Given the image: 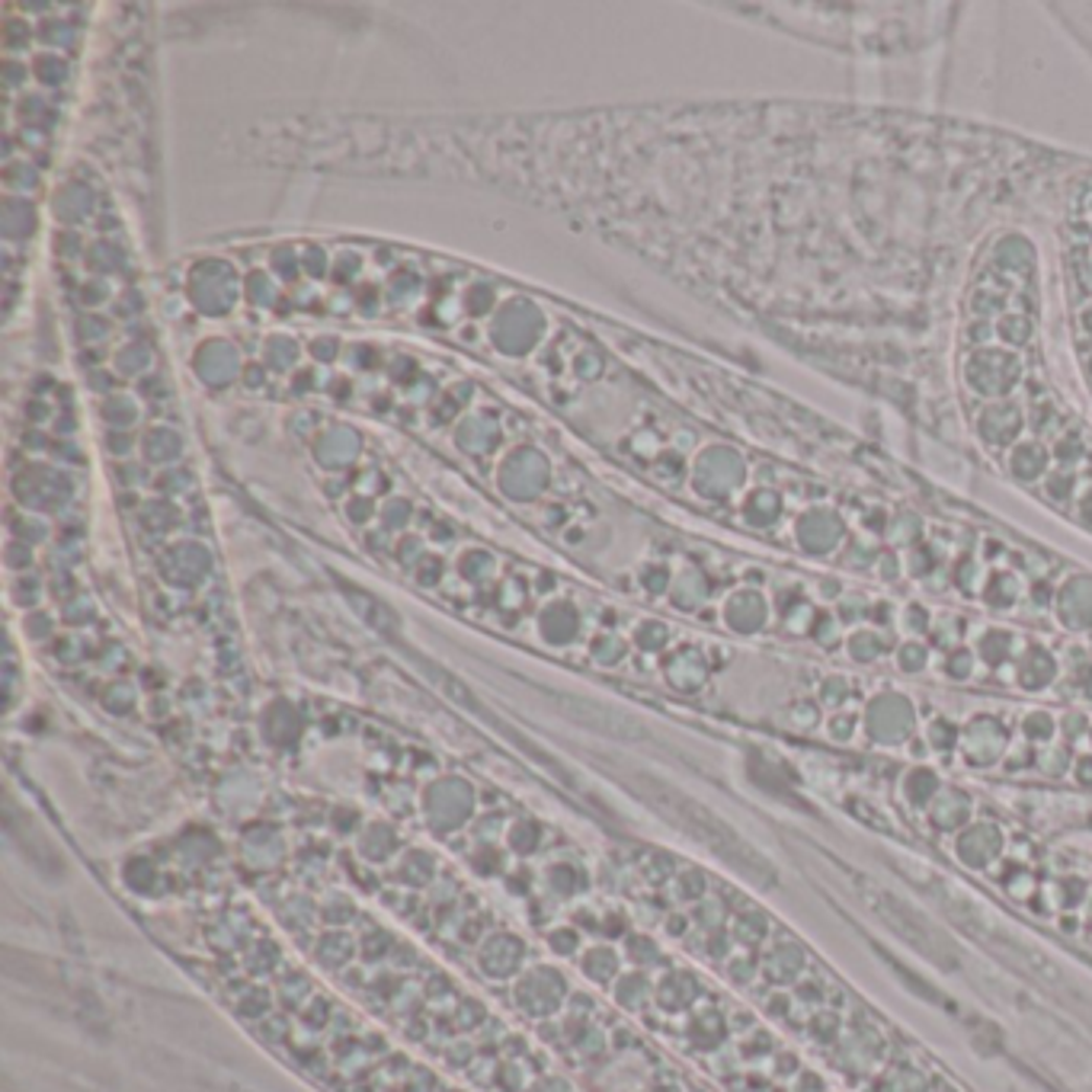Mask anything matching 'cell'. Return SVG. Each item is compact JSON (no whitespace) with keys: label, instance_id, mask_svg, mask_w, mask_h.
I'll list each match as a JSON object with an SVG mask.
<instances>
[{"label":"cell","instance_id":"8fae6325","mask_svg":"<svg viewBox=\"0 0 1092 1092\" xmlns=\"http://www.w3.org/2000/svg\"><path fill=\"white\" fill-rule=\"evenodd\" d=\"M958 741H961V727H955L952 721L939 718V721H932V724H929V747H932L935 753H949V750H955V747H958Z\"/></svg>","mask_w":1092,"mask_h":1092},{"label":"cell","instance_id":"8992f818","mask_svg":"<svg viewBox=\"0 0 1092 1092\" xmlns=\"http://www.w3.org/2000/svg\"><path fill=\"white\" fill-rule=\"evenodd\" d=\"M971 814H974V801L968 792L961 789H946L935 795V801L929 804L926 817L932 823V829H939V834H961V829L971 823Z\"/></svg>","mask_w":1092,"mask_h":1092},{"label":"cell","instance_id":"5bb4252c","mask_svg":"<svg viewBox=\"0 0 1092 1092\" xmlns=\"http://www.w3.org/2000/svg\"><path fill=\"white\" fill-rule=\"evenodd\" d=\"M826 731H829V737H834V741L846 744V741H852V734L859 731V718H856V714H834V718H829Z\"/></svg>","mask_w":1092,"mask_h":1092},{"label":"cell","instance_id":"52a82bcc","mask_svg":"<svg viewBox=\"0 0 1092 1092\" xmlns=\"http://www.w3.org/2000/svg\"><path fill=\"white\" fill-rule=\"evenodd\" d=\"M840 536H843V523L826 509H814V513L801 516V523H798V542L811 554H826L829 548H837Z\"/></svg>","mask_w":1092,"mask_h":1092},{"label":"cell","instance_id":"3957f363","mask_svg":"<svg viewBox=\"0 0 1092 1092\" xmlns=\"http://www.w3.org/2000/svg\"><path fill=\"white\" fill-rule=\"evenodd\" d=\"M913 721L916 718H913L910 699H904L897 692H884V696H874V702L865 708V734L874 744L894 747V744L910 741Z\"/></svg>","mask_w":1092,"mask_h":1092},{"label":"cell","instance_id":"9a60e30c","mask_svg":"<svg viewBox=\"0 0 1092 1092\" xmlns=\"http://www.w3.org/2000/svg\"><path fill=\"white\" fill-rule=\"evenodd\" d=\"M926 647L923 644H904L901 647V657H897V663L904 666V669H910V673H916V669H923L926 666Z\"/></svg>","mask_w":1092,"mask_h":1092},{"label":"cell","instance_id":"7c38bea8","mask_svg":"<svg viewBox=\"0 0 1092 1092\" xmlns=\"http://www.w3.org/2000/svg\"><path fill=\"white\" fill-rule=\"evenodd\" d=\"M1054 731H1057V727H1054V718H1051L1048 711H1031V714H1025V721H1022V734H1025L1031 744H1048V741L1054 737Z\"/></svg>","mask_w":1092,"mask_h":1092},{"label":"cell","instance_id":"5b68a950","mask_svg":"<svg viewBox=\"0 0 1092 1092\" xmlns=\"http://www.w3.org/2000/svg\"><path fill=\"white\" fill-rule=\"evenodd\" d=\"M1006 744H1009V734L997 718H974L961 731L958 750L971 766L983 769V766L1000 763L1009 753Z\"/></svg>","mask_w":1092,"mask_h":1092},{"label":"cell","instance_id":"ba28073f","mask_svg":"<svg viewBox=\"0 0 1092 1092\" xmlns=\"http://www.w3.org/2000/svg\"><path fill=\"white\" fill-rule=\"evenodd\" d=\"M1057 615L1067 629L1092 625V577H1073L1057 596Z\"/></svg>","mask_w":1092,"mask_h":1092},{"label":"cell","instance_id":"9c48e42d","mask_svg":"<svg viewBox=\"0 0 1092 1092\" xmlns=\"http://www.w3.org/2000/svg\"><path fill=\"white\" fill-rule=\"evenodd\" d=\"M942 792V782H939V772L929 769V766H916L904 775L901 782V795L904 801L913 807V811H929V804L935 801V795Z\"/></svg>","mask_w":1092,"mask_h":1092},{"label":"cell","instance_id":"277c9868","mask_svg":"<svg viewBox=\"0 0 1092 1092\" xmlns=\"http://www.w3.org/2000/svg\"><path fill=\"white\" fill-rule=\"evenodd\" d=\"M1003 829L997 823H968L961 834H955V859L968 868V871H986L1000 856H1003Z\"/></svg>","mask_w":1092,"mask_h":1092},{"label":"cell","instance_id":"6da1fadb","mask_svg":"<svg viewBox=\"0 0 1092 1092\" xmlns=\"http://www.w3.org/2000/svg\"><path fill=\"white\" fill-rule=\"evenodd\" d=\"M632 792L654 807L663 820H669L680 834H686L689 840H696L699 846H705L714 859H721L727 868H734L741 878L759 884V888H775L778 884V871L775 865L747 840L741 837L737 829L727 823L721 814H714L711 807H705L699 798L686 795L683 789H676L669 782H660V778L641 772Z\"/></svg>","mask_w":1092,"mask_h":1092},{"label":"cell","instance_id":"30bf717a","mask_svg":"<svg viewBox=\"0 0 1092 1092\" xmlns=\"http://www.w3.org/2000/svg\"><path fill=\"white\" fill-rule=\"evenodd\" d=\"M1054 673H1057V666H1054L1051 654H1045V651H1028V657L1019 663V683H1022L1025 689H1045V686L1054 680Z\"/></svg>","mask_w":1092,"mask_h":1092},{"label":"cell","instance_id":"ac0fdd59","mask_svg":"<svg viewBox=\"0 0 1092 1092\" xmlns=\"http://www.w3.org/2000/svg\"><path fill=\"white\" fill-rule=\"evenodd\" d=\"M1089 904H1092V894H1089ZM1089 913H1092V907H1089Z\"/></svg>","mask_w":1092,"mask_h":1092},{"label":"cell","instance_id":"2e32d148","mask_svg":"<svg viewBox=\"0 0 1092 1092\" xmlns=\"http://www.w3.org/2000/svg\"><path fill=\"white\" fill-rule=\"evenodd\" d=\"M971 663H974V660H971L968 651H955L946 669H949V676H955V680H968V676H971Z\"/></svg>","mask_w":1092,"mask_h":1092},{"label":"cell","instance_id":"7a4b0ae2","mask_svg":"<svg viewBox=\"0 0 1092 1092\" xmlns=\"http://www.w3.org/2000/svg\"><path fill=\"white\" fill-rule=\"evenodd\" d=\"M856 891L865 904V910L881 923L888 926L901 942H907L916 955H923L926 961L939 964L946 971L958 968L961 955L958 946L952 942V935H946L939 926H935L919 907H913L907 897H901L897 891L884 888L878 881H868L865 874L856 878Z\"/></svg>","mask_w":1092,"mask_h":1092},{"label":"cell","instance_id":"4fadbf2b","mask_svg":"<svg viewBox=\"0 0 1092 1092\" xmlns=\"http://www.w3.org/2000/svg\"><path fill=\"white\" fill-rule=\"evenodd\" d=\"M881 651H884V641H881V635H874V632H859V635L849 638V654H852V660H859V663L878 660Z\"/></svg>","mask_w":1092,"mask_h":1092},{"label":"cell","instance_id":"d6986e66","mask_svg":"<svg viewBox=\"0 0 1092 1092\" xmlns=\"http://www.w3.org/2000/svg\"><path fill=\"white\" fill-rule=\"evenodd\" d=\"M1089 737H1092V731H1089Z\"/></svg>","mask_w":1092,"mask_h":1092},{"label":"cell","instance_id":"e0dca14e","mask_svg":"<svg viewBox=\"0 0 1092 1092\" xmlns=\"http://www.w3.org/2000/svg\"><path fill=\"white\" fill-rule=\"evenodd\" d=\"M1073 775L1079 786H1092V756H1076L1073 763Z\"/></svg>","mask_w":1092,"mask_h":1092}]
</instances>
